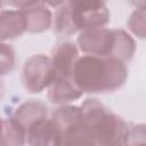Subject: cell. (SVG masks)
Masks as SVG:
<instances>
[{
  "label": "cell",
  "mask_w": 146,
  "mask_h": 146,
  "mask_svg": "<svg viewBox=\"0 0 146 146\" xmlns=\"http://www.w3.org/2000/svg\"><path fill=\"white\" fill-rule=\"evenodd\" d=\"M128 68L125 63L113 57L86 55L79 58L73 81L83 91L104 94L120 89L127 81Z\"/></svg>",
  "instance_id": "1"
},
{
  "label": "cell",
  "mask_w": 146,
  "mask_h": 146,
  "mask_svg": "<svg viewBox=\"0 0 146 146\" xmlns=\"http://www.w3.org/2000/svg\"><path fill=\"white\" fill-rule=\"evenodd\" d=\"M110 10L103 1H67L62 2L55 14V30L60 35L98 29L110 22Z\"/></svg>",
  "instance_id": "2"
},
{
  "label": "cell",
  "mask_w": 146,
  "mask_h": 146,
  "mask_svg": "<svg viewBox=\"0 0 146 146\" xmlns=\"http://www.w3.org/2000/svg\"><path fill=\"white\" fill-rule=\"evenodd\" d=\"M79 48L87 55L99 57H113L122 62H129L136 51L133 38L123 30L91 29L80 32L78 36Z\"/></svg>",
  "instance_id": "3"
},
{
  "label": "cell",
  "mask_w": 146,
  "mask_h": 146,
  "mask_svg": "<svg viewBox=\"0 0 146 146\" xmlns=\"http://www.w3.org/2000/svg\"><path fill=\"white\" fill-rule=\"evenodd\" d=\"M98 146H122L125 144L129 125L117 114L95 98L86 99L80 106Z\"/></svg>",
  "instance_id": "4"
},
{
  "label": "cell",
  "mask_w": 146,
  "mask_h": 146,
  "mask_svg": "<svg viewBox=\"0 0 146 146\" xmlns=\"http://www.w3.org/2000/svg\"><path fill=\"white\" fill-rule=\"evenodd\" d=\"M51 117L63 130L62 146H98L94 133L84 120L81 107L63 105L56 108Z\"/></svg>",
  "instance_id": "5"
},
{
  "label": "cell",
  "mask_w": 146,
  "mask_h": 146,
  "mask_svg": "<svg viewBox=\"0 0 146 146\" xmlns=\"http://www.w3.org/2000/svg\"><path fill=\"white\" fill-rule=\"evenodd\" d=\"M54 78L55 70L51 59L43 54L31 56L23 66V83L30 92H41L50 86Z\"/></svg>",
  "instance_id": "6"
},
{
  "label": "cell",
  "mask_w": 146,
  "mask_h": 146,
  "mask_svg": "<svg viewBox=\"0 0 146 146\" xmlns=\"http://www.w3.org/2000/svg\"><path fill=\"white\" fill-rule=\"evenodd\" d=\"M29 146H62L63 130L52 117L36 121L26 130Z\"/></svg>",
  "instance_id": "7"
},
{
  "label": "cell",
  "mask_w": 146,
  "mask_h": 146,
  "mask_svg": "<svg viewBox=\"0 0 146 146\" xmlns=\"http://www.w3.org/2000/svg\"><path fill=\"white\" fill-rule=\"evenodd\" d=\"M18 7L26 19V30L31 33H41L48 30L52 22L51 11L46 3L40 1H22L11 2Z\"/></svg>",
  "instance_id": "8"
},
{
  "label": "cell",
  "mask_w": 146,
  "mask_h": 146,
  "mask_svg": "<svg viewBox=\"0 0 146 146\" xmlns=\"http://www.w3.org/2000/svg\"><path fill=\"white\" fill-rule=\"evenodd\" d=\"M79 51L73 42L58 43L51 51V63L56 75L73 79L74 67L79 60Z\"/></svg>",
  "instance_id": "9"
},
{
  "label": "cell",
  "mask_w": 146,
  "mask_h": 146,
  "mask_svg": "<svg viewBox=\"0 0 146 146\" xmlns=\"http://www.w3.org/2000/svg\"><path fill=\"white\" fill-rule=\"evenodd\" d=\"M83 91L74 83L73 79L56 75L48 87V98L52 104L66 105L73 100L79 99Z\"/></svg>",
  "instance_id": "10"
},
{
  "label": "cell",
  "mask_w": 146,
  "mask_h": 146,
  "mask_svg": "<svg viewBox=\"0 0 146 146\" xmlns=\"http://www.w3.org/2000/svg\"><path fill=\"white\" fill-rule=\"evenodd\" d=\"M26 30V19L23 11L2 10L0 14V39L2 41L21 36Z\"/></svg>",
  "instance_id": "11"
},
{
  "label": "cell",
  "mask_w": 146,
  "mask_h": 146,
  "mask_svg": "<svg viewBox=\"0 0 146 146\" xmlns=\"http://www.w3.org/2000/svg\"><path fill=\"white\" fill-rule=\"evenodd\" d=\"M14 117L21 123L25 131L39 120L48 117V107L40 100H27L22 103L15 111Z\"/></svg>",
  "instance_id": "12"
},
{
  "label": "cell",
  "mask_w": 146,
  "mask_h": 146,
  "mask_svg": "<svg viewBox=\"0 0 146 146\" xmlns=\"http://www.w3.org/2000/svg\"><path fill=\"white\" fill-rule=\"evenodd\" d=\"M26 141V131L14 117L2 120L1 146H24Z\"/></svg>",
  "instance_id": "13"
},
{
  "label": "cell",
  "mask_w": 146,
  "mask_h": 146,
  "mask_svg": "<svg viewBox=\"0 0 146 146\" xmlns=\"http://www.w3.org/2000/svg\"><path fill=\"white\" fill-rule=\"evenodd\" d=\"M128 19V29L138 38L146 39V2H137Z\"/></svg>",
  "instance_id": "14"
},
{
  "label": "cell",
  "mask_w": 146,
  "mask_h": 146,
  "mask_svg": "<svg viewBox=\"0 0 146 146\" xmlns=\"http://www.w3.org/2000/svg\"><path fill=\"white\" fill-rule=\"evenodd\" d=\"M127 146H146V123H138L129 128Z\"/></svg>",
  "instance_id": "15"
},
{
  "label": "cell",
  "mask_w": 146,
  "mask_h": 146,
  "mask_svg": "<svg viewBox=\"0 0 146 146\" xmlns=\"http://www.w3.org/2000/svg\"><path fill=\"white\" fill-rule=\"evenodd\" d=\"M0 60H1V73H9L15 65V51L10 44L5 42L1 43L0 47Z\"/></svg>",
  "instance_id": "16"
},
{
  "label": "cell",
  "mask_w": 146,
  "mask_h": 146,
  "mask_svg": "<svg viewBox=\"0 0 146 146\" xmlns=\"http://www.w3.org/2000/svg\"><path fill=\"white\" fill-rule=\"evenodd\" d=\"M122 146H127V145H122Z\"/></svg>",
  "instance_id": "17"
}]
</instances>
